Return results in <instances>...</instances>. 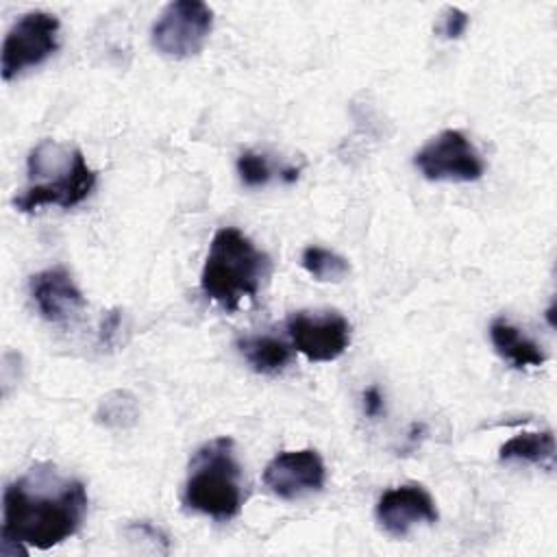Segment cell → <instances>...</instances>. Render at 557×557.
Segmentation results:
<instances>
[{"label": "cell", "mask_w": 557, "mask_h": 557, "mask_svg": "<svg viewBox=\"0 0 557 557\" xmlns=\"http://www.w3.org/2000/svg\"><path fill=\"white\" fill-rule=\"evenodd\" d=\"M490 339L494 350L516 370L540 368L546 361V352L542 350V346L527 337L516 324L505 318L492 320Z\"/></svg>", "instance_id": "obj_12"}, {"label": "cell", "mask_w": 557, "mask_h": 557, "mask_svg": "<svg viewBox=\"0 0 557 557\" xmlns=\"http://www.w3.org/2000/svg\"><path fill=\"white\" fill-rule=\"evenodd\" d=\"M139 407L137 398L126 389L109 392L100 398L96 409V422L107 429H128L137 422Z\"/></svg>", "instance_id": "obj_15"}, {"label": "cell", "mask_w": 557, "mask_h": 557, "mask_svg": "<svg viewBox=\"0 0 557 557\" xmlns=\"http://www.w3.org/2000/svg\"><path fill=\"white\" fill-rule=\"evenodd\" d=\"M237 174L246 187H263L272 178V168L265 154L244 150L237 157Z\"/></svg>", "instance_id": "obj_17"}, {"label": "cell", "mask_w": 557, "mask_h": 557, "mask_svg": "<svg viewBox=\"0 0 557 557\" xmlns=\"http://www.w3.org/2000/svg\"><path fill=\"white\" fill-rule=\"evenodd\" d=\"M28 289L39 315L52 324L72 322L87 305L83 292L63 265L33 274Z\"/></svg>", "instance_id": "obj_11"}, {"label": "cell", "mask_w": 557, "mask_h": 557, "mask_svg": "<svg viewBox=\"0 0 557 557\" xmlns=\"http://www.w3.org/2000/svg\"><path fill=\"white\" fill-rule=\"evenodd\" d=\"M300 263L320 283H339L350 274L348 259L322 246H307L302 250Z\"/></svg>", "instance_id": "obj_16"}, {"label": "cell", "mask_w": 557, "mask_h": 557, "mask_svg": "<svg viewBox=\"0 0 557 557\" xmlns=\"http://www.w3.org/2000/svg\"><path fill=\"white\" fill-rule=\"evenodd\" d=\"M26 168L28 187L13 198V207L22 213H35L48 205L72 209L96 187V170L89 168L85 154L54 139L39 141L30 150Z\"/></svg>", "instance_id": "obj_2"}, {"label": "cell", "mask_w": 557, "mask_h": 557, "mask_svg": "<svg viewBox=\"0 0 557 557\" xmlns=\"http://www.w3.org/2000/svg\"><path fill=\"white\" fill-rule=\"evenodd\" d=\"M285 326L294 348L309 361H335L350 344V322L337 311L320 315L298 311L287 318Z\"/></svg>", "instance_id": "obj_8"}, {"label": "cell", "mask_w": 557, "mask_h": 557, "mask_svg": "<svg viewBox=\"0 0 557 557\" xmlns=\"http://www.w3.org/2000/svg\"><path fill=\"white\" fill-rule=\"evenodd\" d=\"M183 505L218 522H228L239 516L244 485L231 437H213L194 453L183 485Z\"/></svg>", "instance_id": "obj_4"}, {"label": "cell", "mask_w": 557, "mask_h": 557, "mask_svg": "<svg viewBox=\"0 0 557 557\" xmlns=\"http://www.w3.org/2000/svg\"><path fill=\"white\" fill-rule=\"evenodd\" d=\"M270 274V257L239 228L215 231L200 274V289L224 311H237L244 300L257 298Z\"/></svg>", "instance_id": "obj_3"}, {"label": "cell", "mask_w": 557, "mask_h": 557, "mask_svg": "<svg viewBox=\"0 0 557 557\" xmlns=\"http://www.w3.org/2000/svg\"><path fill=\"white\" fill-rule=\"evenodd\" d=\"M122 326V311L120 309H111L102 315L100 326H98V342L104 348H111L117 339V331Z\"/></svg>", "instance_id": "obj_19"}, {"label": "cell", "mask_w": 557, "mask_h": 557, "mask_svg": "<svg viewBox=\"0 0 557 557\" xmlns=\"http://www.w3.org/2000/svg\"><path fill=\"white\" fill-rule=\"evenodd\" d=\"M59 17L48 11L24 13L2 44V78L13 81L22 72L41 65L59 48Z\"/></svg>", "instance_id": "obj_6"}, {"label": "cell", "mask_w": 557, "mask_h": 557, "mask_svg": "<svg viewBox=\"0 0 557 557\" xmlns=\"http://www.w3.org/2000/svg\"><path fill=\"white\" fill-rule=\"evenodd\" d=\"M237 350L255 372L268 376L281 374L292 361V348L272 335H242Z\"/></svg>", "instance_id": "obj_13"}, {"label": "cell", "mask_w": 557, "mask_h": 557, "mask_svg": "<svg viewBox=\"0 0 557 557\" xmlns=\"http://www.w3.org/2000/svg\"><path fill=\"white\" fill-rule=\"evenodd\" d=\"M374 513L381 529L392 537H405L416 524H433L440 518L433 496L418 483L383 492Z\"/></svg>", "instance_id": "obj_10"}, {"label": "cell", "mask_w": 557, "mask_h": 557, "mask_svg": "<svg viewBox=\"0 0 557 557\" xmlns=\"http://www.w3.org/2000/svg\"><path fill=\"white\" fill-rule=\"evenodd\" d=\"M383 407H385V403H383L381 389L376 385L366 387L363 389V413L368 418H379L383 413Z\"/></svg>", "instance_id": "obj_20"}, {"label": "cell", "mask_w": 557, "mask_h": 557, "mask_svg": "<svg viewBox=\"0 0 557 557\" xmlns=\"http://www.w3.org/2000/svg\"><path fill=\"white\" fill-rule=\"evenodd\" d=\"M326 481V468L318 450H283L274 455L263 470V485L283 500H296L320 492Z\"/></svg>", "instance_id": "obj_9"}, {"label": "cell", "mask_w": 557, "mask_h": 557, "mask_svg": "<svg viewBox=\"0 0 557 557\" xmlns=\"http://www.w3.org/2000/svg\"><path fill=\"white\" fill-rule=\"evenodd\" d=\"M87 513L83 481L63 476L52 463H35L2 494V546L48 550L72 537Z\"/></svg>", "instance_id": "obj_1"}, {"label": "cell", "mask_w": 557, "mask_h": 557, "mask_svg": "<svg viewBox=\"0 0 557 557\" xmlns=\"http://www.w3.org/2000/svg\"><path fill=\"white\" fill-rule=\"evenodd\" d=\"M213 30V11L200 0H174L157 17L150 41L157 52L170 59L198 54Z\"/></svg>", "instance_id": "obj_5"}, {"label": "cell", "mask_w": 557, "mask_h": 557, "mask_svg": "<svg viewBox=\"0 0 557 557\" xmlns=\"http://www.w3.org/2000/svg\"><path fill=\"white\" fill-rule=\"evenodd\" d=\"M413 165L426 181L472 183L485 172V163L472 141L457 128L431 137L413 157Z\"/></svg>", "instance_id": "obj_7"}, {"label": "cell", "mask_w": 557, "mask_h": 557, "mask_svg": "<svg viewBox=\"0 0 557 557\" xmlns=\"http://www.w3.org/2000/svg\"><path fill=\"white\" fill-rule=\"evenodd\" d=\"M298 172H300L298 168H283V170H281V178H283L285 183H294V181L298 178Z\"/></svg>", "instance_id": "obj_21"}, {"label": "cell", "mask_w": 557, "mask_h": 557, "mask_svg": "<svg viewBox=\"0 0 557 557\" xmlns=\"http://www.w3.org/2000/svg\"><path fill=\"white\" fill-rule=\"evenodd\" d=\"M498 459L500 461H524L533 463L540 468H546L548 472L555 468V437L553 431H529V433H518L509 437L500 448H498Z\"/></svg>", "instance_id": "obj_14"}, {"label": "cell", "mask_w": 557, "mask_h": 557, "mask_svg": "<svg viewBox=\"0 0 557 557\" xmlns=\"http://www.w3.org/2000/svg\"><path fill=\"white\" fill-rule=\"evenodd\" d=\"M468 24H470L468 13H463V11L457 9V7H444V11H442V15H440V26H437V30H440V35H442L444 39H459V37L466 33Z\"/></svg>", "instance_id": "obj_18"}]
</instances>
